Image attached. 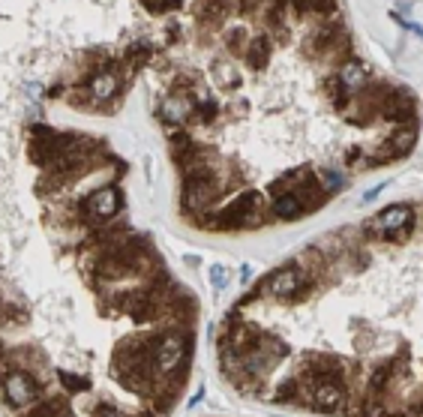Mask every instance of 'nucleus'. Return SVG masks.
Wrapping results in <instances>:
<instances>
[{
	"instance_id": "f257e3e1",
	"label": "nucleus",
	"mask_w": 423,
	"mask_h": 417,
	"mask_svg": "<svg viewBox=\"0 0 423 417\" xmlns=\"http://www.w3.org/2000/svg\"><path fill=\"white\" fill-rule=\"evenodd\" d=\"M313 270L304 267V264H288L273 270L271 276L264 279L255 291V297H276V300H304L309 291H313Z\"/></svg>"
},
{
	"instance_id": "f03ea898",
	"label": "nucleus",
	"mask_w": 423,
	"mask_h": 417,
	"mask_svg": "<svg viewBox=\"0 0 423 417\" xmlns=\"http://www.w3.org/2000/svg\"><path fill=\"white\" fill-rule=\"evenodd\" d=\"M193 354V336L189 333H162L157 342V369L162 376H174L177 369H186Z\"/></svg>"
},
{
	"instance_id": "7ed1b4c3",
	"label": "nucleus",
	"mask_w": 423,
	"mask_h": 417,
	"mask_svg": "<svg viewBox=\"0 0 423 417\" xmlns=\"http://www.w3.org/2000/svg\"><path fill=\"white\" fill-rule=\"evenodd\" d=\"M366 231L378 234V238H408L411 231V207L408 205H393L382 210L372 222H366Z\"/></svg>"
},
{
	"instance_id": "20e7f679",
	"label": "nucleus",
	"mask_w": 423,
	"mask_h": 417,
	"mask_svg": "<svg viewBox=\"0 0 423 417\" xmlns=\"http://www.w3.org/2000/svg\"><path fill=\"white\" fill-rule=\"evenodd\" d=\"M4 393H6L9 405L25 409V405H30L33 399L39 397V385H37V378H33L30 373H25V369H13V373H6Z\"/></svg>"
},
{
	"instance_id": "39448f33",
	"label": "nucleus",
	"mask_w": 423,
	"mask_h": 417,
	"mask_svg": "<svg viewBox=\"0 0 423 417\" xmlns=\"http://www.w3.org/2000/svg\"><path fill=\"white\" fill-rule=\"evenodd\" d=\"M382 117L396 123V127H415V120H417L415 96H411L408 90H393V94L387 96L384 108H382Z\"/></svg>"
},
{
	"instance_id": "423d86ee",
	"label": "nucleus",
	"mask_w": 423,
	"mask_h": 417,
	"mask_svg": "<svg viewBox=\"0 0 423 417\" xmlns=\"http://www.w3.org/2000/svg\"><path fill=\"white\" fill-rule=\"evenodd\" d=\"M84 207L91 217H96V222H108L111 217H117V210H120V193L115 186H99L91 193V198L84 201Z\"/></svg>"
},
{
	"instance_id": "0eeeda50",
	"label": "nucleus",
	"mask_w": 423,
	"mask_h": 417,
	"mask_svg": "<svg viewBox=\"0 0 423 417\" xmlns=\"http://www.w3.org/2000/svg\"><path fill=\"white\" fill-rule=\"evenodd\" d=\"M193 115H195V103L189 96H181V94L165 96L162 105H160L162 123H165V127H174V129H183V123L193 120Z\"/></svg>"
},
{
	"instance_id": "6e6552de",
	"label": "nucleus",
	"mask_w": 423,
	"mask_h": 417,
	"mask_svg": "<svg viewBox=\"0 0 423 417\" xmlns=\"http://www.w3.org/2000/svg\"><path fill=\"white\" fill-rule=\"evenodd\" d=\"M306 402L313 405L315 411H339L345 402H349V393H345L342 385H318L309 390Z\"/></svg>"
},
{
	"instance_id": "1a4fd4ad",
	"label": "nucleus",
	"mask_w": 423,
	"mask_h": 417,
	"mask_svg": "<svg viewBox=\"0 0 423 417\" xmlns=\"http://www.w3.org/2000/svg\"><path fill=\"white\" fill-rule=\"evenodd\" d=\"M337 78H339V84H342V90H345L349 96L363 94V90L372 84V82H370V72H366V66H363L360 60H342Z\"/></svg>"
},
{
	"instance_id": "9d476101",
	"label": "nucleus",
	"mask_w": 423,
	"mask_h": 417,
	"mask_svg": "<svg viewBox=\"0 0 423 417\" xmlns=\"http://www.w3.org/2000/svg\"><path fill=\"white\" fill-rule=\"evenodd\" d=\"M117 75L111 70H96L91 75V82H87V90H91V99L93 103H105V99H111L117 94Z\"/></svg>"
},
{
	"instance_id": "9b49d317",
	"label": "nucleus",
	"mask_w": 423,
	"mask_h": 417,
	"mask_svg": "<svg viewBox=\"0 0 423 417\" xmlns=\"http://www.w3.org/2000/svg\"><path fill=\"white\" fill-rule=\"evenodd\" d=\"M267 58H271V39H267V37L249 39V45H247V63L252 66V70H264Z\"/></svg>"
},
{
	"instance_id": "f8f14e48",
	"label": "nucleus",
	"mask_w": 423,
	"mask_h": 417,
	"mask_svg": "<svg viewBox=\"0 0 423 417\" xmlns=\"http://www.w3.org/2000/svg\"><path fill=\"white\" fill-rule=\"evenodd\" d=\"M214 78H216V84L226 90L240 87V75L235 70V63H228V60H214Z\"/></svg>"
},
{
	"instance_id": "ddd939ff",
	"label": "nucleus",
	"mask_w": 423,
	"mask_h": 417,
	"mask_svg": "<svg viewBox=\"0 0 423 417\" xmlns=\"http://www.w3.org/2000/svg\"><path fill=\"white\" fill-rule=\"evenodd\" d=\"M300 213H306L304 205L294 198V195H276L273 198V217H280V219H297Z\"/></svg>"
},
{
	"instance_id": "4468645a",
	"label": "nucleus",
	"mask_w": 423,
	"mask_h": 417,
	"mask_svg": "<svg viewBox=\"0 0 423 417\" xmlns=\"http://www.w3.org/2000/svg\"><path fill=\"white\" fill-rule=\"evenodd\" d=\"M391 144L399 156H405L411 148L417 144V127H399L393 135H391Z\"/></svg>"
},
{
	"instance_id": "2eb2a0df",
	"label": "nucleus",
	"mask_w": 423,
	"mask_h": 417,
	"mask_svg": "<svg viewBox=\"0 0 423 417\" xmlns=\"http://www.w3.org/2000/svg\"><path fill=\"white\" fill-rule=\"evenodd\" d=\"M153 58V45L148 42H136V45H129L126 49V63L129 66H141V63H148Z\"/></svg>"
},
{
	"instance_id": "dca6fc26",
	"label": "nucleus",
	"mask_w": 423,
	"mask_h": 417,
	"mask_svg": "<svg viewBox=\"0 0 423 417\" xmlns=\"http://www.w3.org/2000/svg\"><path fill=\"white\" fill-rule=\"evenodd\" d=\"M226 42L231 45V51L240 54V51L249 45V33H247V27H231V30L226 33Z\"/></svg>"
},
{
	"instance_id": "f3484780",
	"label": "nucleus",
	"mask_w": 423,
	"mask_h": 417,
	"mask_svg": "<svg viewBox=\"0 0 423 417\" xmlns=\"http://www.w3.org/2000/svg\"><path fill=\"white\" fill-rule=\"evenodd\" d=\"M321 180H325L327 195H333L339 186H345V174H339V172H330V168H321Z\"/></svg>"
},
{
	"instance_id": "a211bd4d",
	"label": "nucleus",
	"mask_w": 423,
	"mask_h": 417,
	"mask_svg": "<svg viewBox=\"0 0 423 417\" xmlns=\"http://www.w3.org/2000/svg\"><path fill=\"white\" fill-rule=\"evenodd\" d=\"M210 283H214L216 288H226L228 286V270L222 264H214V267H210Z\"/></svg>"
}]
</instances>
